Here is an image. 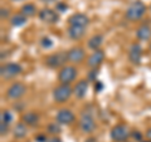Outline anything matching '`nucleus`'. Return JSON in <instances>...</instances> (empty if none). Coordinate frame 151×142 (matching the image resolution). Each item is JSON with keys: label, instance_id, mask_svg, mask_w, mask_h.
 Wrapping results in <instances>:
<instances>
[{"label": "nucleus", "instance_id": "28", "mask_svg": "<svg viewBox=\"0 0 151 142\" xmlns=\"http://www.w3.org/2000/svg\"><path fill=\"white\" fill-rule=\"evenodd\" d=\"M131 137H134L139 142H141V140H142V135L140 133V131H131Z\"/></svg>", "mask_w": 151, "mask_h": 142}, {"label": "nucleus", "instance_id": "7", "mask_svg": "<svg viewBox=\"0 0 151 142\" xmlns=\"http://www.w3.org/2000/svg\"><path fill=\"white\" fill-rule=\"evenodd\" d=\"M27 93V86L22 82H13L6 89V98L12 101H18Z\"/></svg>", "mask_w": 151, "mask_h": 142}, {"label": "nucleus", "instance_id": "15", "mask_svg": "<svg viewBox=\"0 0 151 142\" xmlns=\"http://www.w3.org/2000/svg\"><path fill=\"white\" fill-rule=\"evenodd\" d=\"M87 91H88V79H79L73 87V94L78 99L86 97Z\"/></svg>", "mask_w": 151, "mask_h": 142}, {"label": "nucleus", "instance_id": "5", "mask_svg": "<svg viewBox=\"0 0 151 142\" xmlns=\"http://www.w3.org/2000/svg\"><path fill=\"white\" fill-rule=\"evenodd\" d=\"M73 94V88L70 87V84H60L57 86L53 89V99L55 103H64L70 98Z\"/></svg>", "mask_w": 151, "mask_h": 142}, {"label": "nucleus", "instance_id": "30", "mask_svg": "<svg viewBox=\"0 0 151 142\" xmlns=\"http://www.w3.org/2000/svg\"><path fill=\"white\" fill-rule=\"evenodd\" d=\"M35 140L38 141V142H47L48 140H47V136L45 135H38L37 137H35Z\"/></svg>", "mask_w": 151, "mask_h": 142}, {"label": "nucleus", "instance_id": "35", "mask_svg": "<svg viewBox=\"0 0 151 142\" xmlns=\"http://www.w3.org/2000/svg\"><path fill=\"white\" fill-rule=\"evenodd\" d=\"M13 1H23V0H13Z\"/></svg>", "mask_w": 151, "mask_h": 142}, {"label": "nucleus", "instance_id": "22", "mask_svg": "<svg viewBox=\"0 0 151 142\" xmlns=\"http://www.w3.org/2000/svg\"><path fill=\"white\" fill-rule=\"evenodd\" d=\"M27 16H24L22 13H17V14H14V15L10 18V24L13 25V27H15V28H18V27H23L27 23Z\"/></svg>", "mask_w": 151, "mask_h": 142}, {"label": "nucleus", "instance_id": "2", "mask_svg": "<svg viewBox=\"0 0 151 142\" xmlns=\"http://www.w3.org/2000/svg\"><path fill=\"white\" fill-rule=\"evenodd\" d=\"M68 63V55L67 52L60 50V52H55V53L48 55L45 58V65L52 69H57V68H62L64 65H67Z\"/></svg>", "mask_w": 151, "mask_h": 142}, {"label": "nucleus", "instance_id": "4", "mask_svg": "<svg viewBox=\"0 0 151 142\" xmlns=\"http://www.w3.org/2000/svg\"><path fill=\"white\" fill-rule=\"evenodd\" d=\"M22 72H23V68L19 63H17V62L5 63V64L1 65V68H0V77H1V79L10 80L13 78L18 77Z\"/></svg>", "mask_w": 151, "mask_h": 142}, {"label": "nucleus", "instance_id": "20", "mask_svg": "<svg viewBox=\"0 0 151 142\" xmlns=\"http://www.w3.org/2000/svg\"><path fill=\"white\" fill-rule=\"evenodd\" d=\"M103 43V35L102 34H94L88 39V48L92 50H98L101 48V45Z\"/></svg>", "mask_w": 151, "mask_h": 142}, {"label": "nucleus", "instance_id": "3", "mask_svg": "<svg viewBox=\"0 0 151 142\" xmlns=\"http://www.w3.org/2000/svg\"><path fill=\"white\" fill-rule=\"evenodd\" d=\"M110 137L113 142H127L131 137V131L125 123H117L111 128Z\"/></svg>", "mask_w": 151, "mask_h": 142}, {"label": "nucleus", "instance_id": "11", "mask_svg": "<svg viewBox=\"0 0 151 142\" xmlns=\"http://www.w3.org/2000/svg\"><path fill=\"white\" fill-rule=\"evenodd\" d=\"M74 121H76L74 113L70 110H67V108L59 110L58 113H57V116H55V122H58L59 125H63V126L72 125Z\"/></svg>", "mask_w": 151, "mask_h": 142}, {"label": "nucleus", "instance_id": "36", "mask_svg": "<svg viewBox=\"0 0 151 142\" xmlns=\"http://www.w3.org/2000/svg\"><path fill=\"white\" fill-rule=\"evenodd\" d=\"M150 9H151V6H150Z\"/></svg>", "mask_w": 151, "mask_h": 142}, {"label": "nucleus", "instance_id": "13", "mask_svg": "<svg viewBox=\"0 0 151 142\" xmlns=\"http://www.w3.org/2000/svg\"><path fill=\"white\" fill-rule=\"evenodd\" d=\"M68 25L69 27H82L86 28L89 24V18L86 14L82 13H74L68 18Z\"/></svg>", "mask_w": 151, "mask_h": 142}, {"label": "nucleus", "instance_id": "34", "mask_svg": "<svg viewBox=\"0 0 151 142\" xmlns=\"http://www.w3.org/2000/svg\"><path fill=\"white\" fill-rule=\"evenodd\" d=\"M43 3H53V1H57V0H40Z\"/></svg>", "mask_w": 151, "mask_h": 142}, {"label": "nucleus", "instance_id": "10", "mask_svg": "<svg viewBox=\"0 0 151 142\" xmlns=\"http://www.w3.org/2000/svg\"><path fill=\"white\" fill-rule=\"evenodd\" d=\"M38 16L45 24H55L59 20V14L50 8H43L40 11H38Z\"/></svg>", "mask_w": 151, "mask_h": 142}, {"label": "nucleus", "instance_id": "18", "mask_svg": "<svg viewBox=\"0 0 151 142\" xmlns=\"http://www.w3.org/2000/svg\"><path fill=\"white\" fill-rule=\"evenodd\" d=\"M67 34L72 40H79L82 39L86 34V28L82 27H68Z\"/></svg>", "mask_w": 151, "mask_h": 142}, {"label": "nucleus", "instance_id": "1", "mask_svg": "<svg viewBox=\"0 0 151 142\" xmlns=\"http://www.w3.org/2000/svg\"><path fill=\"white\" fill-rule=\"evenodd\" d=\"M145 13H146V5L140 0H135L126 9L125 18L129 22H137L145 15Z\"/></svg>", "mask_w": 151, "mask_h": 142}, {"label": "nucleus", "instance_id": "25", "mask_svg": "<svg viewBox=\"0 0 151 142\" xmlns=\"http://www.w3.org/2000/svg\"><path fill=\"white\" fill-rule=\"evenodd\" d=\"M8 130H9V123L0 121V135H1V136H5V135L8 133Z\"/></svg>", "mask_w": 151, "mask_h": 142}, {"label": "nucleus", "instance_id": "8", "mask_svg": "<svg viewBox=\"0 0 151 142\" xmlns=\"http://www.w3.org/2000/svg\"><path fill=\"white\" fill-rule=\"evenodd\" d=\"M78 126L79 130H81L83 133H92V132L96 130V122H94V118L91 113L88 112H83L81 118L78 121Z\"/></svg>", "mask_w": 151, "mask_h": 142}, {"label": "nucleus", "instance_id": "29", "mask_svg": "<svg viewBox=\"0 0 151 142\" xmlns=\"http://www.w3.org/2000/svg\"><path fill=\"white\" fill-rule=\"evenodd\" d=\"M0 15H1V19L4 20V19H6L9 16V9L6 8H1L0 9Z\"/></svg>", "mask_w": 151, "mask_h": 142}, {"label": "nucleus", "instance_id": "23", "mask_svg": "<svg viewBox=\"0 0 151 142\" xmlns=\"http://www.w3.org/2000/svg\"><path fill=\"white\" fill-rule=\"evenodd\" d=\"M47 131H48V133L50 135H58L60 132V125L58 123V122H52V123L48 125V127H47Z\"/></svg>", "mask_w": 151, "mask_h": 142}, {"label": "nucleus", "instance_id": "27", "mask_svg": "<svg viewBox=\"0 0 151 142\" xmlns=\"http://www.w3.org/2000/svg\"><path fill=\"white\" fill-rule=\"evenodd\" d=\"M65 9H67V4H65V3H58L55 5V10L59 11V13L65 11Z\"/></svg>", "mask_w": 151, "mask_h": 142}, {"label": "nucleus", "instance_id": "12", "mask_svg": "<svg viewBox=\"0 0 151 142\" xmlns=\"http://www.w3.org/2000/svg\"><path fill=\"white\" fill-rule=\"evenodd\" d=\"M103 60H105V52L102 49L93 50L92 54L87 58V65H88V68L97 69L102 64Z\"/></svg>", "mask_w": 151, "mask_h": 142}, {"label": "nucleus", "instance_id": "32", "mask_svg": "<svg viewBox=\"0 0 151 142\" xmlns=\"http://www.w3.org/2000/svg\"><path fill=\"white\" fill-rule=\"evenodd\" d=\"M47 142H62V140L58 138V137H55V136H53V137H52V138H49V140L47 141Z\"/></svg>", "mask_w": 151, "mask_h": 142}, {"label": "nucleus", "instance_id": "17", "mask_svg": "<svg viewBox=\"0 0 151 142\" xmlns=\"http://www.w3.org/2000/svg\"><path fill=\"white\" fill-rule=\"evenodd\" d=\"M136 37L139 40H144L147 42L151 39V27L149 24H142L137 28L136 30Z\"/></svg>", "mask_w": 151, "mask_h": 142}, {"label": "nucleus", "instance_id": "26", "mask_svg": "<svg viewBox=\"0 0 151 142\" xmlns=\"http://www.w3.org/2000/svg\"><path fill=\"white\" fill-rule=\"evenodd\" d=\"M52 45H53V43H52V40L48 39V38H43V39H42V47H43V48L48 49Z\"/></svg>", "mask_w": 151, "mask_h": 142}, {"label": "nucleus", "instance_id": "16", "mask_svg": "<svg viewBox=\"0 0 151 142\" xmlns=\"http://www.w3.org/2000/svg\"><path fill=\"white\" fill-rule=\"evenodd\" d=\"M22 122H24L27 126H30V127H34L38 125L39 122V115L34 111H28L25 113H23L22 116Z\"/></svg>", "mask_w": 151, "mask_h": 142}, {"label": "nucleus", "instance_id": "19", "mask_svg": "<svg viewBox=\"0 0 151 142\" xmlns=\"http://www.w3.org/2000/svg\"><path fill=\"white\" fill-rule=\"evenodd\" d=\"M28 133V126L24 123V122H19V123L15 125V127L13 128V136L15 138L20 140V138H24Z\"/></svg>", "mask_w": 151, "mask_h": 142}, {"label": "nucleus", "instance_id": "21", "mask_svg": "<svg viewBox=\"0 0 151 142\" xmlns=\"http://www.w3.org/2000/svg\"><path fill=\"white\" fill-rule=\"evenodd\" d=\"M20 13L27 18H32L37 14V6L33 3H25L24 5H22Z\"/></svg>", "mask_w": 151, "mask_h": 142}, {"label": "nucleus", "instance_id": "9", "mask_svg": "<svg viewBox=\"0 0 151 142\" xmlns=\"http://www.w3.org/2000/svg\"><path fill=\"white\" fill-rule=\"evenodd\" d=\"M67 55H68V62L70 64H79L86 58V52H84L82 47L77 45V47H72L70 49H68Z\"/></svg>", "mask_w": 151, "mask_h": 142}, {"label": "nucleus", "instance_id": "33", "mask_svg": "<svg viewBox=\"0 0 151 142\" xmlns=\"http://www.w3.org/2000/svg\"><path fill=\"white\" fill-rule=\"evenodd\" d=\"M84 142H97V138H96V137H88V138Z\"/></svg>", "mask_w": 151, "mask_h": 142}, {"label": "nucleus", "instance_id": "31", "mask_svg": "<svg viewBox=\"0 0 151 142\" xmlns=\"http://www.w3.org/2000/svg\"><path fill=\"white\" fill-rule=\"evenodd\" d=\"M145 136H146V138H147L149 141H151V127H150V128L146 130V132H145Z\"/></svg>", "mask_w": 151, "mask_h": 142}, {"label": "nucleus", "instance_id": "6", "mask_svg": "<svg viewBox=\"0 0 151 142\" xmlns=\"http://www.w3.org/2000/svg\"><path fill=\"white\" fill-rule=\"evenodd\" d=\"M77 77V68L73 64H67L58 72V82L60 84H70Z\"/></svg>", "mask_w": 151, "mask_h": 142}, {"label": "nucleus", "instance_id": "24", "mask_svg": "<svg viewBox=\"0 0 151 142\" xmlns=\"http://www.w3.org/2000/svg\"><path fill=\"white\" fill-rule=\"evenodd\" d=\"M0 121L1 122H6V123L10 125L12 121H13V115L10 111L8 110H3L1 113H0Z\"/></svg>", "mask_w": 151, "mask_h": 142}, {"label": "nucleus", "instance_id": "14", "mask_svg": "<svg viewBox=\"0 0 151 142\" xmlns=\"http://www.w3.org/2000/svg\"><path fill=\"white\" fill-rule=\"evenodd\" d=\"M141 58H142V48L139 43L131 44L129 49V59L132 64L139 65L141 63Z\"/></svg>", "mask_w": 151, "mask_h": 142}]
</instances>
